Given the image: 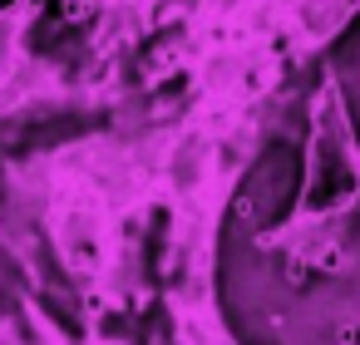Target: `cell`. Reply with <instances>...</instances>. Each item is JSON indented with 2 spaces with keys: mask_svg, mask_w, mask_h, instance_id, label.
Instances as JSON below:
<instances>
[{
  "mask_svg": "<svg viewBox=\"0 0 360 345\" xmlns=\"http://www.w3.org/2000/svg\"><path fill=\"white\" fill-rule=\"evenodd\" d=\"M178 124L75 134L0 168V247L75 325H109L148 301V222L173 197Z\"/></svg>",
  "mask_w": 360,
  "mask_h": 345,
  "instance_id": "6da1fadb",
  "label": "cell"
},
{
  "mask_svg": "<svg viewBox=\"0 0 360 345\" xmlns=\"http://www.w3.org/2000/svg\"><path fill=\"white\" fill-rule=\"evenodd\" d=\"M89 99H104V89L75 65V55L45 50L35 0H0V129L60 109H89Z\"/></svg>",
  "mask_w": 360,
  "mask_h": 345,
  "instance_id": "7a4b0ae2",
  "label": "cell"
},
{
  "mask_svg": "<svg viewBox=\"0 0 360 345\" xmlns=\"http://www.w3.org/2000/svg\"><path fill=\"white\" fill-rule=\"evenodd\" d=\"M360 193V153L345 124L340 99L326 89L316 99L311 114V143H306V188L296 202V217L286 222V232L271 237V247H286L291 256L311 261L321 252V232L330 227V217H340Z\"/></svg>",
  "mask_w": 360,
  "mask_h": 345,
  "instance_id": "3957f363",
  "label": "cell"
},
{
  "mask_svg": "<svg viewBox=\"0 0 360 345\" xmlns=\"http://www.w3.org/2000/svg\"><path fill=\"white\" fill-rule=\"evenodd\" d=\"M20 311H25V320H30L35 345H134V340H124V335H109V325H75V330H70V320H60L30 286H20Z\"/></svg>",
  "mask_w": 360,
  "mask_h": 345,
  "instance_id": "277c9868",
  "label": "cell"
},
{
  "mask_svg": "<svg viewBox=\"0 0 360 345\" xmlns=\"http://www.w3.org/2000/svg\"><path fill=\"white\" fill-rule=\"evenodd\" d=\"M0 345H35L30 320H25V311H20V291H15V306L0 301Z\"/></svg>",
  "mask_w": 360,
  "mask_h": 345,
  "instance_id": "5b68a950",
  "label": "cell"
}]
</instances>
